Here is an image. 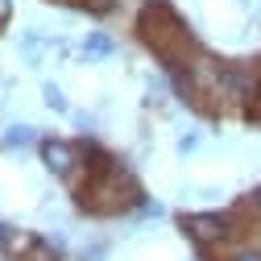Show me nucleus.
I'll return each mask as SVG.
<instances>
[{"label": "nucleus", "instance_id": "obj_1", "mask_svg": "<svg viewBox=\"0 0 261 261\" xmlns=\"http://www.w3.org/2000/svg\"><path fill=\"white\" fill-rule=\"evenodd\" d=\"M182 228H187V232L199 241V245H207V241H224V232H228L220 216H182Z\"/></svg>", "mask_w": 261, "mask_h": 261}, {"label": "nucleus", "instance_id": "obj_2", "mask_svg": "<svg viewBox=\"0 0 261 261\" xmlns=\"http://www.w3.org/2000/svg\"><path fill=\"white\" fill-rule=\"evenodd\" d=\"M42 162H46L54 174H71V166H75V149L62 145V141H46V145H42Z\"/></svg>", "mask_w": 261, "mask_h": 261}, {"label": "nucleus", "instance_id": "obj_3", "mask_svg": "<svg viewBox=\"0 0 261 261\" xmlns=\"http://www.w3.org/2000/svg\"><path fill=\"white\" fill-rule=\"evenodd\" d=\"M83 50H87V54H95V58H104V54H112V38H104V34H91V38L83 42Z\"/></svg>", "mask_w": 261, "mask_h": 261}, {"label": "nucleus", "instance_id": "obj_4", "mask_svg": "<svg viewBox=\"0 0 261 261\" xmlns=\"http://www.w3.org/2000/svg\"><path fill=\"white\" fill-rule=\"evenodd\" d=\"M46 104H50V108H58V112H67V95H62V91L50 83V87H46Z\"/></svg>", "mask_w": 261, "mask_h": 261}, {"label": "nucleus", "instance_id": "obj_5", "mask_svg": "<svg viewBox=\"0 0 261 261\" xmlns=\"http://www.w3.org/2000/svg\"><path fill=\"white\" fill-rule=\"evenodd\" d=\"M29 137H34V133H29V128H25V124H21V128H13V133H9V141H13V145H25Z\"/></svg>", "mask_w": 261, "mask_h": 261}, {"label": "nucleus", "instance_id": "obj_6", "mask_svg": "<svg viewBox=\"0 0 261 261\" xmlns=\"http://www.w3.org/2000/svg\"><path fill=\"white\" fill-rule=\"evenodd\" d=\"M9 13H13V0H0V21H9Z\"/></svg>", "mask_w": 261, "mask_h": 261}, {"label": "nucleus", "instance_id": "obj_7", "mask_svg": "<svg viewBox=\"0 0 261 261\" xmlns=\"http://www.w3.org/2000/svg\"><path fill=\"white\" fill-rule=\"evenodd\" d=\"M237 261H261V253H241Z\"/></svg>", "mask_w": 261, "mask_h": 261}, {"label": "nucleus", "instance_id": "obj_8", "mask_svg": "<svg viewBox=\"0 0 261 261\" xmlns=\"http://www.w3.org/2000/svg\"><path fill=\"white\" fill-rule=\"evenodd\" d=\"M0 245H9V228L5 224H0Z\"/></svg>", "mask_w": 261, "mask_h": 261}, {"label": "nucleus", "instance_id": "obj_9", "mask_svg": "<svg viewBox=\"0 0 261 261\" xmlns=\"http://www.w3.org/2000/svg\"><path fill=\"white\" fill-rule=\"evenodd\" d=\"M257 203H261V195H257Z\"/></svg>", "mask_w": 261, "mask_h": 261}]
</instances>
